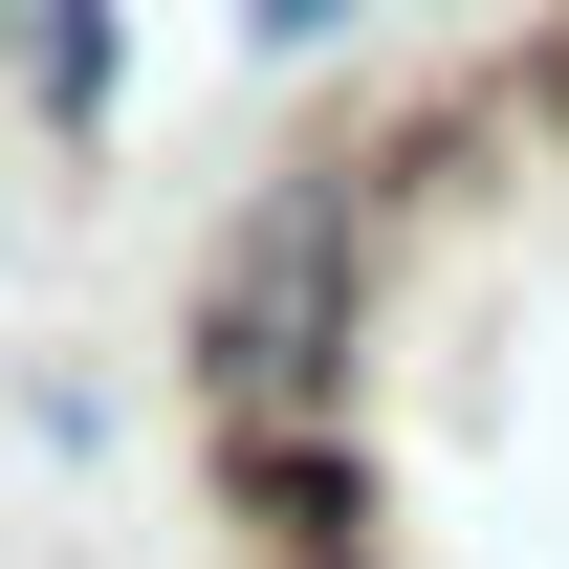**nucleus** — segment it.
Masks as SVG:
<instances>
[{
  "label": "nucleus",
  "mask_w": 569,
  "mask_h": 569,
  "mask_svg": "<svg viewBox=\"0 0 569 569\" xmlns=\"http://www.w3.org/2000/svg\"><path fill=\"white\" fill-rule=\"evenodd\" d=\"M0 67H22V110H44V132H110L132 44H110V0H0Z\"/></svg>",
  "instance_id": "1"
}]
</instances>
